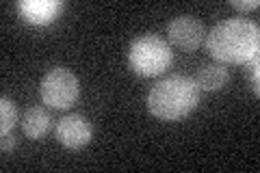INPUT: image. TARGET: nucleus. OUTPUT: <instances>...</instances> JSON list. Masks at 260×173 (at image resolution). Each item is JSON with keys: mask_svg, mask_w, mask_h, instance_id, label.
<instances>
[{"mask_svg": "<svg viewBox=\"0 0 260 173\" xmlns=\"http://www.w3.org/2000/svg\"><path fill=\"white\" fill-rule=\"evenodd\" d=\"M206 48L219 63H251L258 59L260 30L249 20H223L206 35Z\"/></svg>", "mask_w": 260, "mask_h": 173, "instance_id": "obj_1", "label": "nucleus"}, {"mask_svg": "<svg viewBox=\"0 0 260 173\" xmlns=\"http://www.w3.org/2000/svg\"><path fill=\"white\" fill-rule=\"evenodd\" d=\"M200 104L198 82L182 74H174L158 80L148 95V109L154 117L165 121L184 119Z\"/></svg>", "mask_w": 260, "mask_h": 173, "instance_id": "obj_2", "label": "nucleus"}, {"mask_svg": "<svg viewBox=\"0 0 260 173\" xmlns=\"http://www.w3.org/2000/svg\"><path fill=\"white\" fill-rule=\"evenodd\" d=\"M128 63L139 76H158L172 65V48L158 35H141L130 44Z\"/></svg>", "mask_w": 260, "mask_h": 173, "instance_id": "obj_3", "label": "nucleus"}, {"mask_svg": "<svg viewBox=\"0 0 260 173\" xmlns=\"http://www.w3.org/2000/svg\"><path fill=\"white\" fill-rule=\"evenodd\" d=\"M42 100L50 109H70L78 100V78L65 67H52L42 80Z\"/></svg>", "mask_w": 260, "mask_h": 173, "instance_id": "obj_4", "label": "nucleus"}, {"mask_svg": "<svg viewBox=\"0 0 260 173\" xmlns=\"http://www.w3.org/2000/svg\"><path fill=\"white\" fill-rule=\"evenodd\" d=\"M169 41L186 52H193L204 41V26L193 15H180L169 24Z\"/></svg>", "mask_w": 260, "mask_h": 173, "instance_id": "obj_5", "label": "nucleus"}, {"mask_svg": "<svg viewBox=\"0 0 260 173\" xmlns=\"http://www.w3.org/2000/svg\"><path fill=\"white\" fill-rule=\"evenodd\" d=\"M56 139L65 147H83L91 141V123L85 115L72 113L61 117V121L56 123Z\"/></svg>", "mask_w": 260, "mask_h": 173, "instance_id": "obj_6", "label": "nucleus"}, {"mask_svg": "<svg viewBox=\"0 0 260 173\" xmlns=\"http://www.w3.org/2000/svg\"><path fill=\"white\" fill-rule=\"evenodd\" d=\"M18 11L26 22L44 26L63 11V3L61 0H20Z\"/></svg>", "mask_w": 260, "mask_h": 173, "instance_id": "obj_7", "label": "nucleus"}, {"mask_svg": "<svg viewBox=\"0 0 260 173\" xmlns=\"http://www.w3.org/2000/svg\"><path fill=\"white\" fill-rule=\"evenodd\" d=\"M50 128V115H48L42 106H32L24 113V119H22V130L28 139H39L48 132Z\"/></svg>", "mask_w": 260, "mask_h": 173, "instance_id": "obj_8", "label": "nucleus"}, {"mask_svg": "<svg viewBox=\"0 0 260 173\" xmlns=\"http://www.w3.org/2000/svg\"><path fill=\"white\" fill-rule=\"evenodd\" d=\"M195 82H198V87L204 89V91H217V89H221L228 82V70L219 63L204 65V67L198 72Z\"/></svg>", "mask_w": 260, "mask_h": 173, "instance_id": "obj_9", "label": "nucleus"}, {"mask_svg": "<svg viewBox=\"0 0 260 173\" xmlns=\"http://www.w3.org/2000/svg\"><path fill=\"white\" fill-rule=\"evenodd\" d=\"M15 121H18V111H15V104L7 95H3V97H0V132L9 134L11 128L15 126Z\"/></svg>", "mask_w": 260, "mask_h": 173, "instance_id": "obj_10", "label": "nucleus"}, {"mask_svg": "<svg viewBox=\"0 0 260 173\" xmlns=\"http://www.w3.org/2000/svg\"><path fill=\"white\" fill-rule=\"evenodd\" d=\"M258 0H232V7L239 11H251V9H258Z\"/></svg>", "mask_w": 260, "mask_h": 173, "instance_id": "obj_11", "label": "nucleus"}, {"mask_svg": "<svg viewBox=\"0 0 260 173\" xmlns=\"http://www.w3.org/2000/svg\"><path fill=\"white\" fill-rule=\"evenodd\" d=\"M249 65V82H251V89L258 93V59H254Z\"/></svg>", "mask_w": 260, "mask_h": 173, "instance_id": "obj_12", "label": "nucleus"}, {"mask_svg": "<svg viewBox=\"0 0 260 173\" xmlns=\"http://www.w3.org/2000/svg\"><path fill=\"white\" fill-rule=\"evenodd\" d=\"M3 152H11L13 147H15V139L11 136V134H3Z\"/></svg>", "mask_w": 260, "mask_h": 173, "instance_id": "obj_13", "label": "nucleus"}]
</instances>
